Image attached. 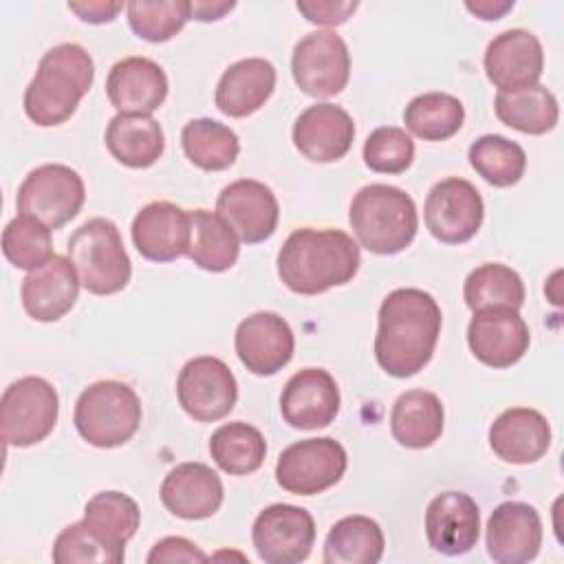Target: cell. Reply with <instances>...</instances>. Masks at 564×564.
Masks as SVG:
<instances>
[{"label": "cell", "instance_id": "37", "mask_svg": "<svg viewBox=\"0 0 564 564\" xmlns=\"http://www.w3.org/2000/svg\"><path fill=\"white\" fill-rule=\"evenodd\" d=\"M469 165L494 187L516 185L527 170L524 150L502 137V134H482L469 145Z\"/></svg>", "mask_w": 564, "mask_h": 564}, {"label": "cell", "instance_id": "9", "mask_svg": "<svg viewBox=\"0 0 564 564\" xmlns=\"http://www.w3.org/2000/svg\"><path fill=\"white\" fill-rule=\"evenodd\" d=\"M346 467L348 456L339 441L330 436L304 438L280 454L275 480L289 494L313 496L337 485Z\"/></svg>", "mask_w": 564, "mask_h": 564}, {"label": "cell", "instance_id": "39", "mask_svg": "<svg viewBox=\"0 0 564 564\" xmlns=\"http://www.w3.org/2000/svg\"><path fill=\"white\" fill-rule=\"evenodd\" d=\"M2 253L13 267L33 271L55 256L51 229L33 216L18 214L2 231Z\"/></svg>", "mask_w": 564, "mask_h": 564}, {"label": "cell", "instance_id": "44", "mask_svg": "<svg viewBox=\"0 0 564 564\" xmlns=\"http://www.w3.org/2000/svg\"><path fill=\"white\" fill-rule=\"evenodd\" d=\"M297 11L313 24H324V26H337L344 24L355 9L359 7L355 0H346V2H335V0H326V2H297L295 4Z\"/></svg>", "mask_w": 564, "mask_h": 564}, {"label": "cell", "instance_id": "31", "mask_svg": "<svg viewBox=\"0 0 564 564\" xmlns=\"http://www.w3.org/2000/svg\"><path fill=\"white\" fill-rule=\"evenodd\" d=\"M240 253V240L229 225L207 209L189 212V245L187 258L212 273L231 269Z\"/></svg>", "mask_w": 564, "mask_h": 564}, {"label": "cell", "instance_id": "6", "mask_svg": "<svg viewBox=\"0 0 564 564\" xmlns=\"http://www.w3.org/2000/svg\"><path fill=\"white\" fill-rule=\"evenodd\" d=\"M73 421L86 443L101 449L119 447L139 430L141 401L128 383L97 381L79 394Z\"/></svg>", "mask_w": 564, "mask_h": 564}, {"label": "cell", "instance_id": "32", "mask_svg": "<svg viewBox=\"0 0 564 564\" xmlns=\"http://www.w3.org/2000/svg\"><path fill=\"white\" fill-rule=\"evenodd\" d=\"M386 538L368 516H346L337 520L324 542L326 564H377L383 555Z\"/></svg>", "mask_w": 564, "mask_h": 564}, {"label": "cell", "instance_id": "14", "mask_svg": "<svg viewBox=\"0 0 564 564\" xmlns=\"http://www.w3.org/2000/svg\"><path fill=\"white\" fill-rule=\"evenodd\" d=\"M467 344L485 366L509 368L529 350L531 333L518 308L491 306L474 311L467 326Z\"/></svg>", "mask_w": 564, "mask_h": 564}, {"label": "cell", "instance_id": "40", "mask_svg": "<svg viewBox=\"0 0 564 564\" xmlns=\"http://www.w3.org/2000/svg\"><path fill=\"white\" fill-rule=\"evenodd\" d=\"M130 29L148 42H167L174 37L187 20H192V2H139L126 4Z\"/></svg>", "mask_w": 564, "mask_h": 564}, {"label": "cell", "instance_id": "33", "mask_svg": "<svg viewBox=\"0 0 564 564\" xmlns=\"http://www.w3.org/2000/svg\"><path fill=\"white\" fill-rule=\"evenodd\" d=\"M209 454L225 474L247 476L264 463L267 441L258 427L245 421H231L212 434Z\"/></svg>", "mask_w": 564, "mask_h": 564}, {"label": "cell", "instance_id": "42", "mask_svg": "<svg viewBox=\"0 0 564 564\" xmlns=\"http://www.w3.org/2000/svg\"><path fill=\"white\" fill-rule=\"evenodd\" d=\"M414 161L412 137L397 126L372 130L364 143V163L379 174H401Z\"/></svg>", "mask_w": 564, "mask_h": 564}, {"label": "cell", "instance_id": "8", "mask_svg": "<svg viewBox=\"0 0 564 564\" xmlns=\"http://www.w3.org/2000/svg\"><path fill=\"white\" fill-rule=\"evenodd\" d=\"M86 200L82 176L62 163H46L31 170L18 187L20 214L33 216L48 229L73 220Z\"/></svg>", "mask_w": 564, "mask_h": 564}, {"label": "cell", "instance_id": "5", "mask_svg": "<svg viewBox=\"0 0 564 564\" xmlns=\"http://www.w3.org/2000/svg\"><path fill=\"white\" fill-rule=\"evenodd\" d=\"M68 258L82 286L95 295H112L128 286L132 262L117 225L108 218H90L68 238Z\"/></svg>", "mask_w": 564, "mask_h": 564}, {"label": "cell", "instance_id": "22", "mask_svg": "<svg viewBox=\"0 0 564 564\" xmlns=\"http://www.w3.org/2000/svg\"><path fill=\"white\" fill-rule=\"evenodd\" d=\"M130 234L137 251L145 260L172 262L187 256L189 212L170 200L148 203L134 216Z\"/></svg>", "mask_w": 564, "mask_h": 564}, {"label": "cell", "instance_id": "21", "mask_svg": "<svg viewBox=\"0 0 564 564\" xmlns=\"http://www.w3.org/2000/svg\"><path fill=\"white\" fill-rule=\"evenodd\" d=\"M355 139L352 117L335 104L308 106L293 123V143L308 161L333 163L348 154Z\"/></svg>", "mask_w": 564, "mask_h": 564}, {"label": "cell", "instance_id": "17", "mask_svg": "<svg viewBox=\"0 0 564 564\" xmlns=\"http://www.w3.org/2000/svg\"><path fill=\"white\" fill-rule=\"evenodd\" d=\"M482 62L489 82L498 90H520L542 77L544 51L531 31L509 29L487 44Z\"/></svg>", "mask_w": 564, "mask_h": 564}, {"label": "cell", "instance_id": "41", "mask_svg": "<svg viewBox=\"0 0 564 564\" xmlns=\"http://www.w3.org/2000/svg\"><path fill=\"white\" fill-rule=\"evenodd\" d=\"M126 551L106 542L97 531H93L84 520L68 524L59 531L53 544V562L73 564V562H123Z\"/></svg>", "mask_w": 564, "mask_h": 564}, {"label": "cell", "instance_id": "46", "mask_svg": "<svg viewBox=\"0 0 564 564\" xmlns=\"http://www.w3.org/2000/svg\"><path fill=\"white\" fill-rule=\"evenodd\" d=\"M467 11L478 15L480 20H498L507 11L513 9V0H478V2H465Z\"/></svg>", "mask_w": 564, "mask_h": 564}, {"label": "cell", "instance_id": "11", "mask_svg": "<svg viewBox=\"0 0 564 564\" xmlns=\"http://www.w3.org/2000/svg\"><path fill=\"white\" fill-rule=\"evenodd\" d=\"M181 408L196 421L214 423L225 419L238 399V383L229 366L212 355L189 359L176 379Z\"/></svg>", "mask_w": 564, "mask_h": 564}, {"label": "cell", "instance_id": "3", "mask_svg": "<svg viewBox=\"0 0 564 564\" xmlns=\"http://www.w3.org/2000/svg\"><path fill=\"white\" fill-rule=\"evenodd\" d=\"M95 79V64L79 44L64 42L48 48L24 90V112L42 128L59 126L77 110Z\"/></svg>", "mask_w": 564, "mask_h": 564}, {"label": "cell", "instance_id": "28", "mask_svg": "<svg viewBox=\"0 0 564 564\" xmlns=\"http://www.w3.org/2000/svg\"><path fill=\"white\" fill-rule=\"evenodd\" d=\"M106 148L121 165L143 170L161 159L165 137L150 115L119 112L106 128Z\"/></svg>", "mask_w": 564, "mask_h": 564}, {"label": "cell", "instance_id": "35", "mask_svg": "<svg viewBox=\"0 0 564 564\" xmlns=\"http://www.w3.org/2000/svg\"><path fill=\"white\" fill-rule=\"evenodd\" d=\"M403 121L405 128L423 141H445L463 128L465 108L454 95L423 93L405 106Z\"/></svg>", "mask_w": 564, "mask_h": 564}, {"label": "cell", "instance_id": "15", "mask_svg": "<svg viewBox=\"0 0 564 564\" xmlns=\"http://www.w3.org/2000/svg\"><path fill=\"white\" fill-rule=\"evenodd\" d=\"M216 214L229 225L240 242L256 245L273 236L280 205L269 185L253 178H240L223 187L216 200Z\"/></svg>", "mask_w": 564, "mask_h": 564}, {"label": "cell", "instance_id": "47", "mask_svg": "<svg viewBox=\"0 0 564 564\" xmlns=\"http://www.w3.org/2000/svg\"><path fill=\"white\" fill-rule=\"evenodd\" d=\"M231 9H234V2H192V15L203 22L218 20Z\"/></svg>", "mask_w": 564, "mask_h": 564}, {"label": "cell", "instance_id": "30", "mask_svg": "<svg viewBox=\"0 0 564 564\" xmlns=\"http://www.w3.org/2000/svg\"><path fill=\"white\" fill-rule=\"evenodd\" d=\"M494 110L505 126L524 134H546L560 119L557 99L542 84L520 90H498Z\"/></svg>", "mask_w": 564, "mask_h": 564}, {"label": "cell", "instance_id": "45", "mask_svg": "<svg viewBox=\"0 0 564 564\" xmlns=\"http://www.w3.org/2000/svg\"><path fill=\"white\" fill-rule=\"evenodd\" d=\"M123 9V2H68V11L79 15V20L90 24H104L117 18V13Z\"/></svg>", "mask_w": 564, "mask_h": 564}, {"label": "cell", "instance_id": "2", "mask_svg": "<svg viewBox=\"0 0 564 564\" xmlns=\"http://www.w3.org/2000/svg\"><path fill=\"white\" fill-rule=\"evenodd\" d=\"M359 264V245L341 229H295L278 251V275L300 295H317L350 282Z\"/></svg>", "mask_w": 564, "mask_h": 564}, {"label": "cell", "instance_id": "29", "mask_svg": "<svg viewBox=\"0 0 564 564\" xmlns=\"http://www.w3.org/2000/svg\"><path fill=\"white\" fill-rule=\"evenodd\" d=\"M443 403L427 390L403 392L390 412V432L394 441L410 449H423L436 443L443 434Z\"/></svg>", "mask_w": 564, "mask_h": 564}, {"label": "cell", "instance_id": "24", "mask_svg": "<svg viewBox=\"0 0 564 564\" xmlns=\"http://www.w3.org/2000/svg\"><path fill=\"white\" fill-rule=\"evenodd\" d=\"M163 507L183 520L214 516L225 498L220 476L205 463H181L161 482Z\"/></svg>", "mask_w": 564, "mask_h": 564}, {"label": "cell", "instance_id": "23", "mask_svg": "<svg viewBox=\"0 0 564 564\" xmlns=\"http://www.w3.org/2000/svg\"><path fill=\"white\" fill-rule=\"evenodd\" d=\"M79 275L70 260L53 256L22 280V306L35 322H57L77 302Z\"/></svg>", "mask_w": 564, "mask_h": 564}, {"label": "cell", "instance_id": "27", "mask_svg": "<svg viewBox=\"0 0 564 564\" xmlns=\"http://www.w3.org/2000/svg\"><path fill=\"white\" fill-rule=\"evenodd\" d=\"M275 88V66L264 57L231 64L218 79L216 108L234 119L258 112Z\"/></svg>", "mask_w": 564, "mask_h": 564}, {"label": "cell", "instance_id": "43", "mask_svg": "<svg viewBox=\"0 0 564 564\" xmlns=\"http://www.w3.org/2000/svg\"><path fill=\"white\" fill-rule=\"evenodd\" d=\"M148 564H167V562H207V555L189 540L170 535L159 540L150 553H148Z\"/></svg>", "mask_w": 564, "mask_h": 564}, {"label": "cell", "instance_id": "4", "mask_svg": "<svg viewBox=\"0 0 564 564\" xmlns=\"http://www.w3.org/2000/svg\"><path fill=\"white\" fill-rule=\"evenodd\" d=\"M348 220L359 245L379 256L403 251L419 229L412 196L383 183L366 185L352 196Z\"/></svg>", "mask_w": 564, "mask_h": 564}, {"label": "cell", "instance_id": "38", "mask_svg": "<svg viewBox=\"0 0 564 564\" xmlns=\"http://www.w3.org/2000/svg\"><path fill=\"white\" fill-rule=\"evenodd\" d=\"M84 522L106 542L126 551L141 522L139 505L121 491H99L84 507Z\"/></svg>", "mask_w": 564, "mask_h": 564}, {"label": "cell", "instance_id": "34", "mask_svg": "<svg viewBox=\"0 0 564 564\" xmlns=\"http://www.w3.org/2000/svg\"><path fill=\"white\" fill-rule=\"evenodd\" d=\"M181 143L185 156L200 170L218 172L234 165L240 152L238 134L216 119H192L183 126Z\"/></svg>", "mask_w": 564, "mask_h": 564}, {"label": "cell", "instance_id": "18", "mask_svg": "<svg viewBox=\"0 0 564 564\" xmlns=\"http://www.w3.org/2000/svg\"><path fill=\"white\" fill-rule=\"evenodd\" d=\"M480 535V509L469 494L443 491L425 509V538L436 553L463 555Z\"/></svg>", "mask_w": 564, "mask_h": 564}, {"label": "cell", "instance_id": "26", "mask_svg": "<svg viewBox=\"0 0 564 564\" xmlns=\"http://www.w3.org/2000/svg\"><path fill=\"white\" fill-rule=\"evenodd\" d=\"M551 445V425L533 408H509L489 427L491 452L511 465L540 460Z\"/></svg>", "mask_w": 564, "mask_h": 564}, {"label": "cell", "instance_id": "16", "mask_svg": "<svg viewBox=\"0 0 564 564\" xmlns=\"http://www.w3.org/2000/svg\"><path fill=\"white\" fill-rule=\"evenodd\" d=\"M234 346L240 364L249 372L271 377L291 361L295 337L284 317L271 311H258L238 324Z\"/></svg>", "mask_w": 564, "mask_h": 564}, {"label": "cell", "instance_id": "7", "mask_svg": "<svg viewBox=\"0 0 564 564\" xmlns=\"http://www.w3.org/2000/svg\"><path fill=\"white\" fill-rule=\"evenodd\" d=\"M59 412L55 388L42 377H22L13 381L0 401V430L11 447H31L44 441Z\"/></svg>", "mask_w": 564, "mask_h": 564}, {"label": "cell", "instance_id": "36", "mask_svg": "<svg viewBox=\"0 0 564 564\" xmlns=\"http://www.w3.org/2000/svg\"><path fill=\"white\" fill-rule=\"evenodd\" d=\"M463 297L471 311L491 306L520 308L524 304V282L511 267L487 262L465 278Z\"/></svg>", "mask_w": 564, "mask_h": 564}, {"label": "cell", "instance_id": "10", "mask_svg": "<svg viewBox=\"0 0 564 564\" xmlns=\"http://www.w3.org/2000/svg\"><path fill=\"white\" fill-rule=\"evenodd\" d=\"M293 79L302 93L326 99L339 95L350 77V53L335 31H313L304 35L291 57Z\"/></svg>", "mask_w": 564, "mask_h": 564}, {"label": "cell", "instance_id": "13", "mask_svg": "<svg viewBox=\"0 0 564 564\" xmlns=\"http://www.w3.org/2000/svg\"><path fill=\"white\" fill-rule=\"evenodd\" d=\"M256 553L267 564H297L308 557L315 542L313 516L295 505H269L251 529Z\"/></svg>", "mask_w": 564, "mask_h": 564}, {"label": "cell", "instance_id": "20", "mask_svg": "<svg viewBox=\"0 0 564 564\" xmlns=\"http://www.w3.org/2000/svg\"><path fill=\"white\" fill-rule=\"evenodd\" d=\"M339 388L324 368L295 372L280 397L284 421L295 430H317L335 421L339 412Z\"/></svg>", "mask_w": 564, "mask_h": 564}, {"label": "cell", "instance_id": "25", "mask_svg": "<svg viewBox=\"0 0 564 564\" xmlns=\"http://www.w3.org/2000/svg\"><path fill=\"white\" fill-rule=\"evenodd\" d=\"M106 95L119 112L150 115L167 97L165 70L148 57H123L108 73Z\"/></svg>", "mask_w": 564, "mask_h": 564}, {"label": "cell", "instance_id": "1", "mask_svg": "<svg viewBox=\"0 0 564 564\" xmlns=\"http://www.w3.org/2000/svg\"><path fill=\"white\" fill-rule=\"evenodd\" d=\"M441 324V306L427 291L394 289L379 306L377 364L397 379L416 375L434 355Z\"/></svg>", "mask_w": 564, "mask_h": 564}, {"label": "cell", "instance_id": "19", "mask_svg": "<svg viewBox=\"0 0 564 564\" xmlns=\"http://www.w3.org/2000/svg\"><path fill=\"white\" fill-rule=\"evenodd\" d=\"M487 553L498 564L531 562L542 546V520L527 502H502L487 520Z\"/></svg>", "mask_w": 564, "mask_h": 564}, {"label": "cell", "instance_id": "12", "mask_svg": "<svg viewBox=\"0 0 564 564\" xmlns=\"http://www.w3.org/2000/svg\"><path fill=\"white\" fill-rule=\"evenodd\" d=\"M425 227L445 245H463L476 236L482 225L485 203L476 185L449 176L438 181L425 198Z\"/></svg>", "mask_w": 564, "mask_h": 564}]
</instances>
